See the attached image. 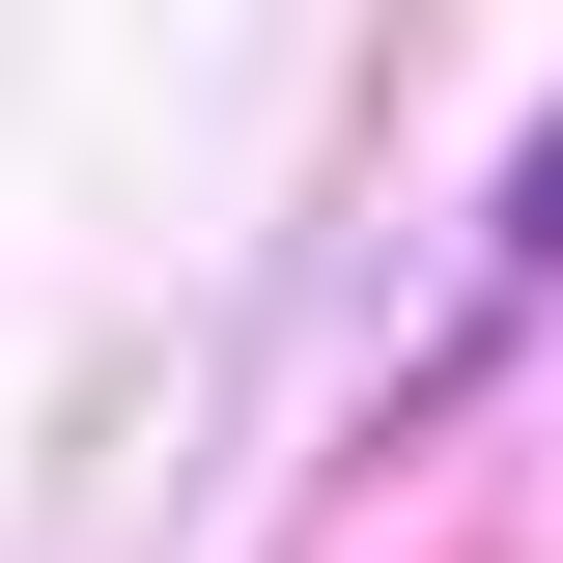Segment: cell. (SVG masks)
<instances>
[{"mask_svg":"<svg viewBox=\"0 0 563 563\" xmlns=\"http://www.w3.org/2000/svg\"><path fill=\"white\" fill-rule=\"evenodd\" d=\"M507 254H563V141H536V198H507Z\"/></svg>","mask_w":563,"mask_h":563,"instance_id":"cell-1","label":"cell"}]
</instances>
